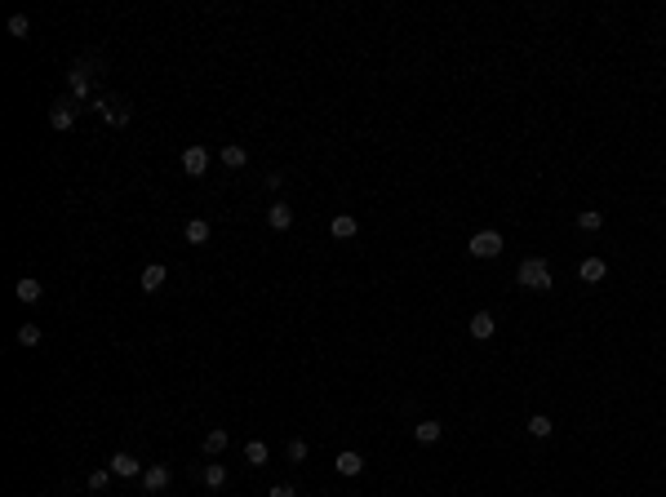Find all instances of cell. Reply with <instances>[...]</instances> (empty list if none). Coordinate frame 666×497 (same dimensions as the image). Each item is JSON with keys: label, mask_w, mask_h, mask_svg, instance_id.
Masks as SVG:
<instances>
[{"label": "cell", "mask_w": 666, "mask_h": 497, "mask_svg": "<svg viewBox=\"0 0 666 497\" xmlns=\"http://www.w3.org/2000/svg\"><path fill=\"white\" fill-rule=\"evenodd\" d=\"M333 471H338V475H360V471H365V457L351 453V448H342V453L333 457Z\"/></svg>", "instance_id": "9c48e42d"}, {"label": "cell", "mask_w": 666, "mask_h": 497, "mask_svg": "<svg viewBox=\"0 0 666 497\" xmlns=\"http://www.w3.org/2000/svg\"><path fill=\"white\" fill-rule=\"evenodd\" d=\"M577 275H582L586 284H600L604 275H609V262H604V258H586L582 266H577Z\"/></svg>", "instance_id": "7c38bea8"}, {"label": "cell", "mask_w": 666, "mask_h": 497, "mask_svg": "<svg viewBox=\"0 0 666 497\" xmlns=\"http://www.w3.org/2000/svg\"><path fill=\"white\" fill-rule=\"evenodd\" d=\"M515 280L524 289H533V293H547V289L555 284V275H551V262L547 258H524V262H520V271H515Z\"/></svg>", "instance_id": "6da1fadb"}, {"label": "cell", "mask_w": 666, "mask_h": 497, "mask_svg": "<svg viewBox=\"0 0 666 497\" xmlns=\"http://www.w3.org/2000/svg\"><path fill=\"white\" fill-rule=\"evenodd\" d=\"M200 480L209 484V489H222V484H227V466L222 462H204L200 466Z\"/></svg>", "instance_id": "e0dca14e"}, {"label": "cell", "mask_w": 666, "mask_h": 497, "mask_svg": "<svg viewBox=\"0 0 666 497\" xmlns=\"http://www.w3.org/2000/svg\"><path fill=\"white\" fill-rule=\"evenodd\" d=\"M329 231H333V240H351V236L360 231V222H356V217H351V213H338L333 222H329Z\"/></svg>", "instance_id": "5bb4252c"}, {"label": "cell", "mask_w": 666, "mask_h": 497, "mask_svg": "<svg viewBox=\"0 0 666 497\" xmlns=\"http://www.w3.org/2000/svg\"><path fill=\"white\" fill-rule=\"evenodd\" d=\"M67 84H71V98H89V63H76L67 71Z\"/></svg>", "instance_id": "ba28073f"}, {"label": "cell", "mask_w": 666, "mask_h": 497, "mask_svg": "<svg viewBox=\"0 0 666 497\" xmlns=\"http://www.w3.org/2000/svg\"><path fill=\"white\" fill-rule=\"evenodd\" d=\"M493 333H498V320H493L489 311H476V315H471V337H476V342H489Z\"/></svg>", "instance_id": "8992f818"}, {"label": "cell", "mask_w": 666, "mask_h": 497, "mask_svg": "<svg viewBox=\"0 0 666 497\" xmlns=\"http://www.w3.org/2000/svg\"><path fill=\"white\" fill-rule=\"evenodd\" d=\"M285 457H289V462H307V444H302V440H289V444H285Z\"/></svg>", "instance_id": "484cf974"}, {"label": "cell", "mask_w": 666, "mask_h": 497, "mask_svg": "<svg viewBox=\"0 0 666 497\" xmlns=\"http://www.w3.org/2000/svg\"><path fill=\"white\" fill-rule=\"evenodd\" d=\"M266 497H298V489H294V484H271V493H266Z\"/></svg>", "instance_id": "4316f807"}, {"label": "cell", "mask_w": 666, "mask_h": 497, "mask_svg": "<svg viewBox=\"0 0 666 497\" xmlns=\"http://www.w3.org/2000/svg\"><path fill=\"white\" fill-rule=\"evenodd\" d=\"M9 36H14V40H27V36H31L27 14H14V18H9Z\"/></svg>", "instance_id": "7402d4cb"}, {"label": "cell", "mask_w": 666, "mask_h": 497, "mask_svg": "<svg viewBox=\"0 0 666 497\" xmlns=\"http://www.w3.org/2000/svg\"><path fill=\"white\" fill-rule=\"evenodd\" d=\"M524 431L533 435V440H547V435H551L555 427H551V418H547V413H533V418L524 422Z\"/></svg>", "instance_id": "d6986e66"}, {"label": "cell", "mask_w": 666, "mask_h": 497, "mask_svg": "<svg viewBox=\"0 0 666 497\" xmlns=\"http://www.w3.org/2000/svg\"><path fill=\"white\" fill-rule=\"evenodd\" d=\"M107 466H112V475H120V480H133V475H142V471H147L133 453H112V462H107Z\"/></svg>", "instance_id": "3957f363"}, {"label": "cell", "mask_w": 666, "mask_h": 497, "mask_svg": "<svg viewBox=\"0 0 666 497\" xmlns=\"http://www.w3.org/2000/svg\"><path fill=\"white\" fill-rule=\"evenodd\" d=\"M414 440H418V444H435V440H440V422H418V427H414Z\"/></svg>", "instance_id": "44dd1931"}, {"label": "cell", "mask_w": 666, "mask_h": 497, "mask_svg": "<svg viewBox=\"0 0 666 497\" xmlns=\"http://www.w3.org/2000/svg\"><path fill=\"white\" fill-rule=\"evenodd\" d=\"M165 280H169V271H165L160 262H151L147 271H142V293H156V289H160Z\"/></svg>", "instance_id": "9a60e30c"}, {"label": "cell", "mask_w": 666, "mask_h": 497, "mask_svg": "<svg viewBox=\"0 0 666 497\" xmlns=\"http://www.w3.org/2000/svg\"><path fill=\"white\" fill-rule=\"evenodd\" d=\"M204 169H209V151H204V147H187L183 151V174L187 178H204Z\"/></svg>", "instance_id": "277c9868"}, {"label": "cell", "mask_w": 666, "mask_h": 497, "mask_svg": "<svg viewBox=\"0 0 666 497\" xmlns=\"http://www.w3.org/2000/svg\"><path fill=\"white\" fill-rule=\"evenodd\" d=\"M266 227H271V231H289V227H294V209H289L285 200H275L271 209H266Z\"/></svg>", "instance_id": "52a82bcc"}, {"label": "cell", "mask_w": 666, "mask_h": 497, "mask_svg": "<svg viewBox=\"0 0 666 497\" xmlns=\"http://www.w3.org/2000/svg\"><path fill=\"white\" fill-rule=\"evenodd\" d=\"M232 444V435H227L222 427H213V431H204V457H218L222 448Z\"/></svg>", "instance_id": "4fadbf2b"}, {"label": "cell", "mask_w": 666, "mask_h": 497, "mask_svg": "<svg viewBox=\"0 0 666 497\" xmlns=\"http://www.w3.org/2000/svg\"><path fill=\"white\" fill-rule=\"evenodd\" d=\"M467 249L471 258H502V231H476Z\"/></svg>", "instance_id": "7a4b0ae2"}, {"label": "cell", "mask_w": 666, "mask_h": 497, "mask_svg": "<svg viewBox=\"0 0 666 497\" xmlns=\"http://www.w3.org/2000/svg\"><path fill=\"white\" fill-rule=\"evenodd\" d=\"M40 293H45V284H40V280H31V275H22V280L14 284V298H18V302H27V307H31V302H40Z\"/></svg>", "instance_id": "8fae6325"}, {"label": "cell", "mask_w": 666, "mask_h": 497, "mask_svg": "<svg viewBox=\"0 0 666 497\" xmlns=\"http://www.w3.org/2000/svg\"><path fill=\"white\" fill-rule=\"evenodd\" d=\"M577 227H582V231H600V227H604V213H596V209L577 213Z\"/></svg>", "instance_id": "603a6c76"}, {"label": "cell", "mask_w": 666, "mask_h": 497, "mask_svg": "<svg viewBox=\"0 0 666 497\" xmlns=\"http://www.w3.org/2000/svg\"><path fill=\"white\" fill-rule=\"evenodd\" d=\"M107 484H112V466H98V471H89V489H93V493H103Z\"/></svg>", "instance_id": "cb8c5ba5"}, {"label": "cell", "mask_w": 666, "mask_h": 497, "mask_svg": "<svg viewBox=\"0 0 666 497\" xmlns=\"http://www.w3.org/2000/svg\"><path fill=\"white\" fill-rule=\"evenodd\" d=\"M222 165L227 169H245L249 165V151L240 147V142H227V147H222Z\"/></svg>", "instance_id": "2e32d148"}, {"label": "cell", "mask_w": 666, "mask_h": 497, "mask_svg": "<svg viewBox=\"0 0 666 497\" xmlns=\"http://www.w3.org/2000/svg\"><path fill=\"white\" fill-rule=\"evenodd\" d=\"M18 342H22V346H40V324H22V329H18Z\"/></svg>", "instance_id": "d4e9b609"}, {"label": "cell", "mask_w": 666, "mask_h": 497, "mask_svg": "<svg viewBox=\"0 0 666 497\" xmlns=\"http://www.w3.org/2000/svg\"><path fill=\"white\" fill-rule=\"evenodd\" d=\"M142 489H147V493H160V489H169V466H160V462H156V466H147V471H142Z\"/></svg>", "instance_id": "30bf717a"}, {"label": "cell", "mask_w": 666, "mask_h": 497, "mask_svg": "<svg viewBox=\"0 0 666 497\" xmlns=\"http://www.w3.org/2000/svg\"><path fill=\"white\" fill-rule=\"evenodd\" d=\"M50 125H54V129H63V133H67L71 125H76V107H71V98H58V102L50 107Z\"/></svg>", "instance_id": "5b68a950"}, {"label": "cell", "mask_w": 666, "mask_h": 497, "mask_svg": "<svg viewBox=\"0 0 666 497\" xmlns=\"http://www.w3.org/2000/svg\"><path fill=\"white\" fill-rule=\"evenodd\" d=\"M107 120H112V125L120 129V125H129V112H120V107H112V112H107Z\"/></svg>", "instance_id": "83f0119b"}, {"label": "cell", "mask_w": 666, "mask_h": 497, "mask_svg": "<svg viewBox=\"0 0 666 497\" xmlns=\"http://www.w3.org/2000/svg\"><path fill=\"white\" fill-rule=\"evenodd\" d=\"M183 236H187V245H204V240H209V222H204V217H191L183 227Z\"/></svg>", "instance_id": "ac0fdd59"}, {"label": "cell", "mask_w": 666, "mask_h": 497, "mask_svg": "<svg viewBox=\"0 0 666 497\" xmlns=\"http://www.w3.org/2000/svg\"><path fill=\"white\" fill-rule=\"evenodd\" d=\"M266 457H271V448H266L262 440H249L245 444V462L249 466H266Z\"/></svg>", "instance_id": "ffe728a7"}]
</instances>
